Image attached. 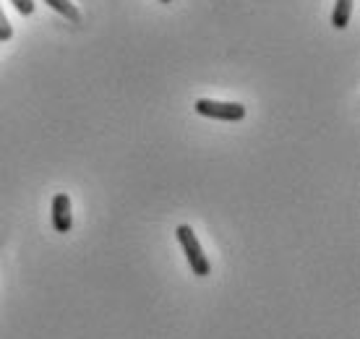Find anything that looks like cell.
Masks as SVG:
<instances>
[{"label": "cell", "instance_id": "obj_1", "mask_svg": "<svg viewBox=\"0 0 360 339\" xmlns=\"http://www.w3.org/2000/svg\"><path fill=\"white\" fill-rule=\"evenodd\" d=\"M175 235H178L180 245H183V250H186V259H188V264H191V271H193L196 277H207L209 271H212V264H209L207 253H204L201 243H198L196 232L191 230L188 224H180Z\"/></svg>", "mask_w": 360, "mask_h": 339}, {"label": "cell", "instance_id": "obj_2", "mask_svg": "<svg viewBox=\"0 0 360 339\" xmlns=\"http://www.w3.org/2000/svg\"><path fill=\"white\" fill-rule=\"evenodd\" d=\"M198 115L214 117V120H227V123H238L245 117V108L240 102H217V99H198L193 105Z\"/></svg>", "mask_w": 360, "mask_h": 339}, {"label": "cell", "instance_id": "obj_3", "mask_svg": "<svg viewBox=\"0 0 360 339\" xmlns=\"http://www.w3.org/2000/svg\"><path fill=\"white\" fill-rule=\"evenodd\" d=\"M53 227L55 232H71L73 215H71V198L65 193H55L53 198Z\"/></svg>", "mask_w": 360, "mask_h": 339}, {"label": "cell", "instance_id": "obj_4", "mask_svg": "<svg viewBox=\"0 0 360 339\" xmlns=\"http://www.w3.org/2000/svg\"><path fill=\"white\" fill-rule=\"evenodd\" d=\"M350 16H352V0H337L332 11V27L345 29L350 24Z\"/></svg>", "mask_w": 360, "mask_h": 339}, {"label": "cell", "instance_id": "obj_5", "mask_svg": "<svg viewBox=\"0 0 360 339\" xmlns=\"http://www.w3.org/2000/svg\"><path fill=\"white\" fill-rule=\"evenodd\" d=\"M45 3L53 11H58L60 16H65L68 21H73V24H79V21H82V13H79V8L73 6L71 0H45Z\"/></svg>", "mask_w": 360, "mask_h": 339}, {"label": "cell", "instance_id": "obj_6", "mask_svg": "<svg viewBox=\"0 0 360 339\" xmlns=\"http://www.w3.org/2000/svg\"><path fill=\"white\" fill-rule=\"evenodd\" d=\"M11 37H13V29H11L8 18H6L3 8H0V42H8Z\"/></svg>", "mask_w": 360, "mask_h": 339}, {"label": "cell", "instance_id": "obj_7", "mask_svg": "<svg viewBox=\"0 0 360 339\" xmlns=\"http://www.w3.org/2000/svg\"><path fill=\"white\" fill-rule=\"evenodd\" d=\"M11 3L16 6V11L21 16H32L34 13V0H11Z\"/></svg>", "mask_w": 360, "mask_h": 339}, {"label": "cell", "instance_id": "obj_8", "mask_svg": "<svg viewBox=\"0 0 360 339\" xmlns=\"http://www.w3.org/2000/svg\"><path fill=\"white\" fill-rule=\"evenodd\" d=\"M160 3H172V0H160Z\"/></svg>", "mask_w": 360, "mask_h": 339}, {"label": "cell", "instance_id": "obj_9", "mask_svg": "<svg viewBox=\"0 0 360 339\" xmlns=\"http://www.w3.org/2000/svg\"><path fill=\"white\" fill-rule=\"evenodd\" d=\"M0 45H3V42H0Z\"/></svg>", "mask_w": 360, "mask_h": 339}]
</instances>
